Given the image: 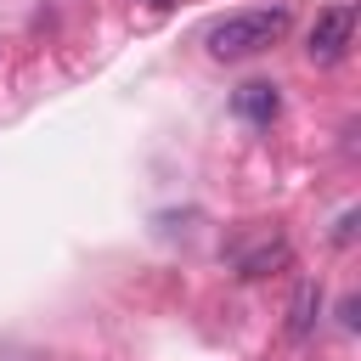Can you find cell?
Wrapping results in <instances>:
<instances>
[{
    "instance_id": "obj_7",
    "label": "cell",
    "mask_w": 361,
    "mask_h": 361,
    "mask_svg": "<svg viewBox=\"0 0 361 361\" xmlns=\"http://www.w3.org/2000/svg\"><path fill=\"white\" fill-rule=\"evenodd\" d=\"M147 6H158V11H164V6H169V0H147Z\"/></svg>"
},
{
    "instance_id": "obj_1",
    "label": "cell",
    "mask_w": 361,
    "mask_h": 361,
    "mask_svg": "<svg viewBox=\"0 0 361 361\" xmlns=\"http://www.w3.org/2000/svg\"><path fill=\"white\" fill-rule=\"evenodd\" d=\"M288 28H293V11H288V6H259V11H231V17L209 23L203 45H209L214 62H243V56L271 51Z\"/></svg>"
},
{
    "instance_id": "obj_2",
    "label": "cell",
    "mask_w": 361,
    "mask_h": 361,
    "mask_svg": "<svg viewBox=\"0 0 361 361\" xmlns=\"http://www.w3.org/2000/svg\"><path fill=\"white\" fill-rule=\"evenodd\" d=\"M350 39H355V6H327V11H316L310 45H305V51H310V62L333 68V62H344Z\"/></svg>"
},
{
    "instance_id": "obj_5",
    "label": "cell",
    "mask_w": 361,
    "mask_h": 361,
    "mask_svg": "<svg viewBox=\"0 0 361 361\" xmlns=\"http://www.w3.org/2000/svg\"><path fill=\"white\" fill-rule=\"evenodd\" d=\"M316 310H322V288L316 282H299V293L288 305V338H305L316 327Z\"/></svg>"
},
{
    "instance_id": "obj_3",
    "label": "cell",
    "mask_w": 361,
    "mask_h": 361,
    "mask_svg": "<svg viewBox=\"0 0 361 361\" xmlns=\"http://www.w3.org/2000/svg\"><path fill=\"white\" fill-rule=\"evenodd\" d=\"M293 259V248H288V237H265V243H254L243 259H237V276H248V282H259V276H271V271H282Z\"/></svg>"
},
{
    "instance_id": "obj_6",
    "label": "cell",
    "mask_w": 361,
    "mask_h": 361,
    "mask_svg": "<svg viewBox=\"0 0 361 361\" xmlns=\"http://www.w3.org/2000/svg\"><path fill=\"white\" fill-rule=\"evenodd\" d=\"M350 237H355V209H350V214L338 220V231H333V243H350Z\"/></svg>"
},
{
    "instance_id": "obj_4",
    "label": "cell",
    "mask_w": 361,
    "mask_h": 361,
    "mask_svg": "<svg viewBox=\"0 0 361 361\" xmlns=\"http://www.w3.org/2000/svg\"><path fill=\"white\" fill-rule=\"evenodd\" d=\"M231 107L248 118V124H271L276 113H282V96H276V85H265V79H254V85H243L237 96H231Z\"/></svg>"
}]
</instances>
